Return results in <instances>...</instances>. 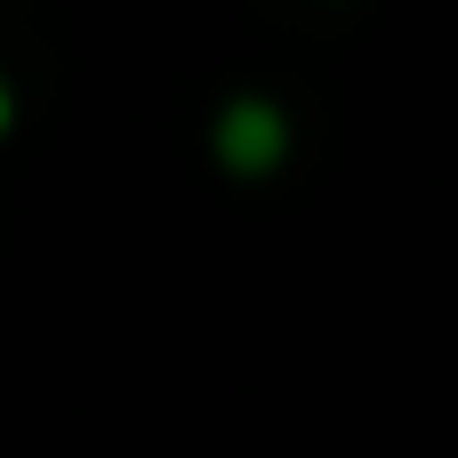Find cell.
I'll return each instance as SVG.
<instances>
[{"mask_svg": "<svg viewBox=\"0 0 458 458\" xmlns=\"http://www.w3.org/2000/svg\"><path fill=\"white\" fill-rule=\"evenodd\" d=\"M209 145H217V161H225L233 177H266V169H282V153H290V113H282L274 97H233V105L217 113Z\"/></svg>", "mask_w": 458, "mask_h": 458, "instance_id": "cell-1", "label": "cell"}, {"mask_svg": "<svg viewBox=\"0 0 458 458\" xmlns=\"http://www.w3.org/2000/svg\"><path fill=\"white\" fill-rule=\"evenodd\" d=\"M8 121H16V97H8V81H0V129H8Z\"/></svg>", "mask_w": 458, "mask_h": 458, "instance_id": "cell-2", "label": "cell"}]
</instances>
